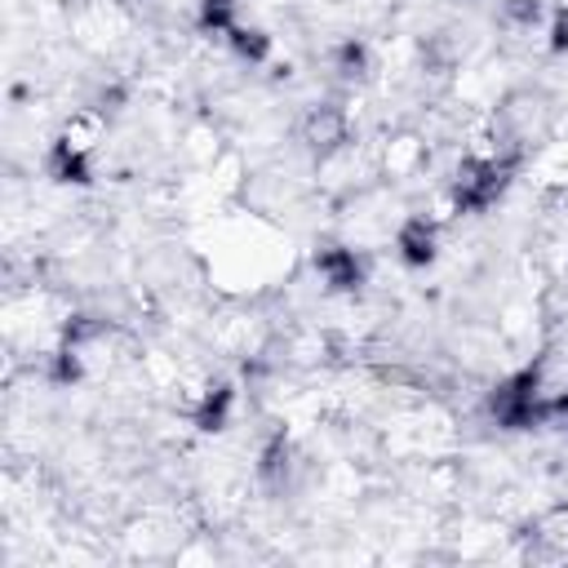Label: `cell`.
Returning a JSON list of instances; mask_svg holds the SVG:
<instances>
[{
  "label": "cell",
  "instance_id": "6da1fadb",
  "mask_svg": "<svg viewBox=\"0 0 568 568\" xmlns=\"http://www.w3.org/2000/svg\"><path fill=\"white\" fill-rule=\"evenodd\" d=\"M395 244H399V257H404L408 266H426V262L435 257V222H430L426 213L408 217V222L399 226Z\"/></svg>",
  "mask_w": 568,
  "mask_h": 568
}]
</instances>
